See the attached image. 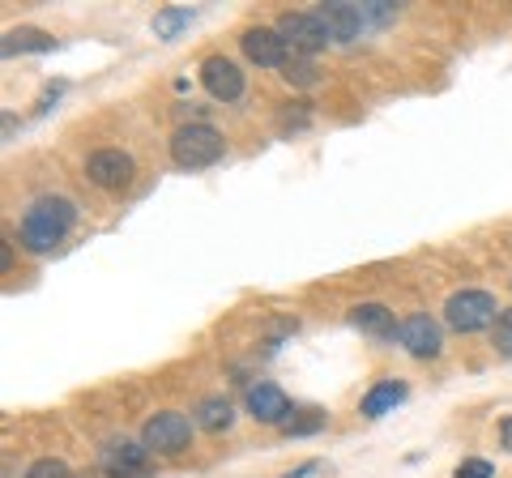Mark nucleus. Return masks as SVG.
Masks as SVG:
<instances>
[{"mask_svg": "<svg viewBox=\"0 0 512 478\" xmlns=\"http://www.w3.org/2000/svg\"><path fill=\"white\" fill-rule=\"evenodd\" d=\"M77 222V205L69 197H35L22 214V244L30 252H52Z\"/></svg>", "mask_w": 512, "mask_h": 478, "instance_id": "nucleus-1", "label": "nucleus"}, {"mask_svg": "<svg viewBox=\"0 0 512 478\" xmlns=\"http://www.w3.org/2000/svg\"><path fill=\"white\" fill-rule=\"evenodd\" d=\"M222 154H227V141H222V133L210 129V124H180V129L171 133V158L180 171H205V167H214Z\"/></svg>", "mask_w": 512, "mask_h": 478, "instance_id": "nucleus-2", "label": "nucleus"}, {"mask_svg": "<svg viewBox=\"0 0 512 478\" xmlns=\"http://www.w3.org/2000/svg\"><path fill=\"white\" fill-rule=\"evenodd\" d=\"M444 321L448 329L457 333H478V329H495V295L487 291H457L453 299L444 304Z\"/></svg>", "mask_w": 512, "mask_h": 478, "instance_id": "nucleus-3", "label": "nucleus"}, {"mask_svg": "<svg viewBox=\"0 0 512 478\" xmlns=\"http://www.w3.org/2000/svg\"><path fill=\"white\" fill-rule=\"evenodd\" d=\"M278 35L286 39V47H291V56H303V60L325 52V43H329V30H325V22H320L316 13H282Z\"/></svg>", "mask_w": 512, "mask_h": 478, "instance_id": "nucleus-4", "label": "nucleus"}, {"mask_svg": "<svg viewBox=\"0 0 512 478\" xmlns=\"http://www.w3.org/2000/svg\"><path fill=\"white\" fill-rule=\"evenodd\" d=\"M141 444L150 453H184L192 444V419L188 414H175V410H163L141 427Z\"/></svg>", "mask_w": 512, "mask_h": 478, "instance_id": "nucleus-5", "label": "nucleus"}, {"mask_svg": "<svg viewBox=\"0 0 512 478\" xmlns=\"http://www.w3.org/2000/svg\"><path fill=\"white\" fill-rule=\"evenodd\" d=\"M99 466L107 478H150L154 457H150L146 444H137V440H111L99 453Z\"/></svg>", "mask_w": 512, "mask_h": 478, "instance_id": "nucleus-6", "label": "nucleus"}, {"mask_svg": "<svg viewBox=\"0 0 512 478\" xmlns=\"http://www.w3.org/2000/svg\"><path fill=\"white\" fill-rule=\"evenodd\" d=\"M86 175H90V184L94 188H107V193H120V188L133 184V154H124V150H94L86 158Z\"/></svg>", "mask_w": 512, "mask_h": 478, "instance_id": "nucleus-7", "label": "nucleus"}, {"mask_svg": "<svg viewBox=\"0 0 512 478\" xmlns=\"http://www.w3.org/2000/svg\"><path fill=\"white\" fill-rule=\"evenodd\" d=\"M239 47H244V56L252 60L256 69H286V60H291V47H286V39L278 35V26H252V30H244Z\"/></svg>", "mask_w": 512, "mask_h": 478, "instance_id": "nucleus-8", "label": "nucleus"}, {"mask_svg": "<svg viewBox=\"0 0 512 478\" xmlns=\"http://www.w3.org/2000/svg\"><path fill=\"white\" fill-rule=\"evenodd\" d=\"M397 342H402L414 359H436L444 350V333L427 312H414V316H406V321L397 325Z\"/></svg>", "mask_w": 512, "mask_h": 478, "instance_id": "nucleus-9", "label": "nucleus"}, {"mask_svg": "<svg viewBox=\"0 0 512 478\" xmlns=\"http://www.w3.org/2000/svg\"><path fill=\"white\" fill-rule=\"evenodd\" d=\"M329 30V43H355L363 35V5H350V0H325L316 13Z\"/></svg>", "mask_w": 512, "mask_h": 478, "instance_id": "nucleus-10", "label": "nucleus"}, {"mask_svg": "<svg viewBox=\"0 0 512 478\" xmlns=\"http://www.w3.org/2000/svg\"><path fill=\"white\" fill-rule=\"evenodd\" d=\"M201 86L210 90V99H218V103H235L239 94H244V73H239L235 60H227V56H210V60L201 65Z\"/></svg>", "mask_w": 512, "mask_h": 478, "instance_id": "nucleus-11", "label": "nucleus"}, {"mask_svg": "<svg viewBox=\"0 0 512 478\" xmlns=\"http://www.w3.org/2000/svg\"><path fill=\"white\" fill-rule=\"evenodd\" d=\"M248 414L256 423H282L286 427V414H291V397H286L274 380H256V385L248 389Z\"/></svg>", "mask_w": 512, "mask_h": 478, "instance_id": "nucleus-12", "label": "nucleus"}, {"mask_svg": "<svg viewBox=\"0 0 512 478\" xmlns=\"http://www.w3.org/2000/svg\"><path fill=\"white\" fill-rule=\"evenodd\" d=\"M350 325L367 333V338H397V325L402 321H393V312L384 304H359V308H350Z\"/></svg>", "mask_w": 512, "mask_h": 478, "instance_id": "nucleus-13", "label": "nucleus"}, {"mask_svg": "<svg viewBox=\"0 0 512 478\" xmlns=\"http://www.w3.org/2000/svg\"><path fill=\"white\" fill-rule=\"evenodd\" d=\"M397 402H406V385H402V380H380V385L359 402V414H367V419H380V414H389Z\"/></svg>", "mask_w": 512, "mask_h": 478, "instance_id": "nucleus-14", "label": "nucleus"}, {"mask_svg": "<svg viewBox=\"0 0 512 478\" xmlns=\"http://www.w3.org/2000/svg\"><path fill=\"white\" fill-rule=\"evenodd\" d=\"M56 39L47 35V30H35V26H18L9 30L5 43H0V52L5 56H22V52H52Z\"/></svg>", "mask_w": 512, "mask_h": 478, "instance_id": "nucleus-15", "label": "nucleus"}, {"mask_svg": "<svg viewBox=\"0 0 512 478\" xmlns=\"http://www.w3.org/2000/svg\"><path fill=\"white\" fill-rule=\"evenodd\" d=\"M197 427H205V432H227V427L235 423V410L227 397H201L197 402V419H192Z\"/></svg>", "mask_w": 512, "mask_h": 478, "instance_id": "nucleus-16", "label": "nucleus"}, {"mask_svg": "<svg viewBox=\"0 0 512 478\" xmlns=\"http://www.w3.org/2000/svg\"><path fill=\"white\" fill-rule=\"evenodd\" d=\"M188 22H192V9H188V5L163 9V13H154V35H158V39H175Z\"/></svg>", "mask_w": 512, "mask_h": 478, "instance_id": "nucleus-17", "label": "nucleus"}, {"mask_svg": "<svg viewBox=\"0 0 512 478\" xmlns=\"http://www.w3.org/2000/svg\"><path fill=\"white\" fill-rule=\"evenodd\" d=\"M282 77H286V82H291V86H299V90H308V86H316V82H320L316 65H312V60H303V56H291V60H286Z\"/></svg>", "mask_w": 512, "mask_h": 478, "instance_id": "nucleus-18", "label": "nucleus"}, {"mask_svg": "<svg viewBox=\"0 0 512 478\" xmlns=\"http://www.w3.org/2000/svg\"><path fill=\"white\" fill-rule=\"evenodd\" d=\"M26 478H73V470H69V466H64V461H60V457H39V461H35V466H30V470H26Z\"/></svg>", "mask_w": 512, "mask_h": 478, "instance_id": "nucleus-19", "label": "nucleus"}, {"mask_svg": "<svg viewBox=\"0 0 512 478\" xmlns=\"http://www.w3.org/2000/svg\"><path fill=\"white\" fill-rule=\"evenodd\" d=\"M495 350H500L504 359H512V308H504L500 312V321H495Z\"/></svg>", "mask_w": 512, "mask_h": 478, "instance_id": "nucleus-20", "label": "nucleus"}, {"mask_svg": "<svg viewBox=\"0 0 512 478\" xmlns=\"http://www.w3.org/2000/svg\"><path fill=\"white\" fill-rule=\"evenodd\" d=\"M397 18V9L389 5V0H367L363 5V22H372V26H389Z\"/></svg>", "mask_w": 512, "mask_h": 478, "instance_id": "nucleus-21", "label": "nucleus"}, {"mask_svg": "<svg viewBox=\"0 0 512 478\" xmlns=\"http://www.w3.org/2000/svg\"><path fill=\"white\" fill-rule=\"evenodd\" d=\"M453 478H495V466L483 461V457H470V461H461Z\"/></svg>", "mask_w": 512, "mask_h": 478, "instance_id": "nucleus-22", "label": "nucleus"}, {"mask_svg": "<svg viewBox=\"0 0 512 478\" xmlns=\"http://www.w3.org/2000/svg\"><path fill=\"white\" fill-rule=\"evenodd\" d=\"M320 427H325V414H320V410H308V419L286 423V436H308V432H320Z\"/></svg>", "mask_w": 512, "mask_h": 478, "instance_id": "nucleus-23", "label": "nucleus"}, {"mask_svg": "<svg viewBox=\"0 0 512 478\" xmlns=\"http://www.w3.org/2000/svg\"><path fill=\"white\" fill-rule=\"evenodd\" d=\"M500 449L512 453V414H508V419H500Z\"/></svg>", "mask_w": 512, "mask_h": 478, "instance_id": "nucleus-24", "label": "nucleus"}]
</instances>
